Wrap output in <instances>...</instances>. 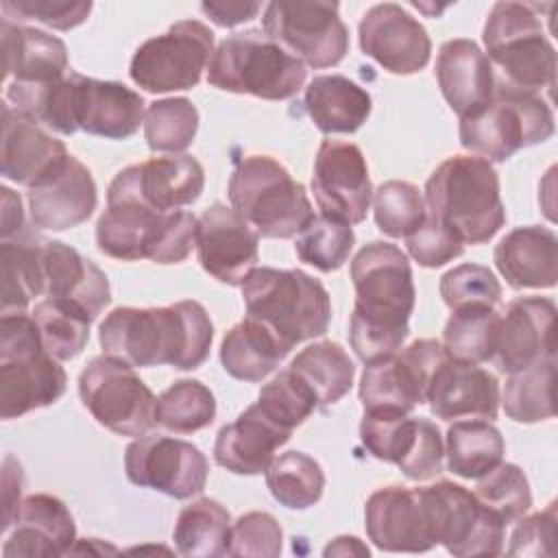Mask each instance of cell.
Segmentation results:
<instances>
[{"label": "cell", "instance_id": "cell-1", "mask_svg": "<svg viewBox=\"0 0 558 558\" xmlns=\"http://www.w3.org/2000/svg\"><path fill=\"white\" fill-rule=\"evenodd\" d=\"M355 307L349 323V342L368 364L395 355L410 333L414 281L408 255L390 242H368L351 262Z\"/></svg>", "mask_w": 558, "mask_h": 558}, {"label": "cell", "instance_id": "cell-2", "mask_svg": "<svg viewBox=\"0 0 558 558\" xmlns=\"http://www.w3.org/2000/svg\"><path fill=\"white\" fill-rule=\"evenodd\" d=\"M98 340L105 355L131 366L170 364L179 371H194L209 355L214 325L198 301L116 307L100 323Z\"/></svg>", "mask_w": 558, "mask_h": 558}, {"label": "cell", "instance_id": "cell-3", "mask_svg": "<svg viewBox=\"0 0 558 558\" xmlns=\"http://www.w3.org/2000/svg\"><path fill=\"white\" fill-rule=\"evenodd\" d=\"M198 220L183 209L159 211L113 185L107 190V209L96 222L100 253L122 259L179 264L196 246Z\"/></svg>", "mask_w": 558, "mask_h": 558}, {"label": "cell", "instance_id": "cell-4", "mask_svg": "<svg viewBox=\"0 0 558 558\" xmlns=\"http://www.w3.org/2000/svg\"><path fill=\"white\" fill-rule=\"evenodd\" d=\"M425 203L464 244H484L506 225L499 174L475 155L445 159L425 183Z\"/></svg>", "mask_w": 558, "mask_h": 558}, {"label": "cell", "instance_id": "cell-5", "mask_svg": "<svg viewBox=\"0 0 558 558\" xmlns=\"http://www.w3.org/2000/svg\"><path fill=\"white\" fill-rule=\"evenodd\" d=\"M482 39L497 89L534 96L543 89L551 92L556 83V50L534 4L495 2Z\"/></svg>", "mask_w": 558, "mask_h": 558}, {"label": "cell", "instance_id": "cell-6", "mask_svg": "<svg viewBox=\"0 0 558 558\" xmlns=\"http://www.w3.org/2000/svg\"><path fill=\"white\" fill-rule=\"evenodd\" d=\"M240 288L246 314L264 323L288 351L329 327L331 301L325 286L299 268H253Z\"/></svg>", "mask_w": 558, "mask_h": 558}, {"label": "cell", "instance_id": "cell-7", "mask_svg": "<svg viewBox=\"0 0 558 558\" xmlns=\"http://www.w3.org/2000/svg\"><path fill=\"white\" fill-rule=\"evenodd\" d=\"M229 201L262 238L288 240L314 218L303 183L268 155L238 161L229 179Z\"/></svg>", "mask_w": 558, "mask_h": 558}, {"label": "cell", "instance_id": "cell-8", "mask_svg": "<svg viewBox=\"0 0 558 558\" xmlns=\"http://www.w3.org/2000/svg\"><path fill=\"white\" fill-rule=\"evenodd\" d=\"M65 371L39 336L33 316L2 314L0 318V416L17 418L54 403L65 392Z\"/></svg>", "mask_w": 558, "mask_h": 558}, {"label": "cell", "instance_id": "cell-9", "mask_svg": "<svg viewBox=\"0 0 558 558\" xmlns=\"http://www.w3.org/2000/svg\"><path fill=\"white\" fill-rule=\"evenodd\" d=\"M305 76V65L259 28L225 37L207 65L209 85L264 100L292 98L303 87Z\"/></svg>", "mask_w": 558, "mask_h": 558}, {"label": "cell", "instance_id": "cell-10", "mask_svg": "<svg viewBox=\"0 0 558 558\" xmlns=\"http://www.w3.org/2000/svg\"><path fill=\"white\" fill-rule=\"evenodd\" d=\"M554 135L551 107L534 94L497 89L490 105L460 120V144L486 161H506L517 150Z\"/></svg>", "mask_w": 558, "mask_h": 558}, {"label": "cell", "instance_id": "cell-11", "mask_svg": "<svg viewBox=\"0 0 558 558\" xmlns=\"http://www.w3.org/2000/svg\"><path fill=\"white\" fill-rule=\"evenodd\" d=\"M78 395L92 416L113 434L137 438L157 425L153 390L118 357L89 360L78 375Z\"/></svg>", "mask_w": 558, "mask_h": 558}, {"label": "cell", "instance_id": "cell-12", "mask_svg": "<svg viewBox=\"0 0 558 558\" xmlns=\"http://www.w3.org/2000/svg\"><path fill=\"white\" fill-rule=\"evenodd\" d=\"M214 54V33L198 20H181L146 39L131 59V81L150 94L192 89Z\"/></svg>", "mask_w": 558, "mask_h": 558}, {"label": "cell", "instance_id": "cell-13", "mask_svg": "<svg viewBox=\"0 0 558 558\" xmlns=\"http://www.w3.org/2000/svg\"><path fill=\"white\" fill-rule=\"evenodd\" d=\"M338 9V2H270L264 33L303 65L331 68L349 52V28Z\"/></svg>", "mask_w": 558, "mask_h": 558}, {"label": "cell", "instance_id": "cell-14", "mask_svg": "<svg viewBox=\"0 0 558 558\" xmlns=\"http://www.w3.org/2000/svg\"><path fill=\"white\" fill-rule=\"evenodd\" d=\"M447 360L438 340H416L401 353L368 362L360 379L364 412L388 410L410 414L427 401V388L436 368Z\"/></svg>", "mask_w": 558, "mask_h": 558}, {"label": "cell", "instance_id": "cell-15", "mask_svg": "<svg viewBox=\"0 0 558 558\" xmlns=\"http://www.w3.org/2000/svg\"><path fill=\"white\" fill-rule=\"evenodd\" d=\"M360 438L377 460L397 464L408 480L425 482L442 471V436L427 418L388 410L364 412Z\"/></svg>", "mask_w": 558, "mask_h": 558}, {"label": "cell", "instance_id": "cell-16", "mask_svg": "<svg viewBox=\"0 0 558 558\" xmlns=\"http://www.w3.org/2000/svg\"><path fill=\"white\" fill-rule=\"evenodd\" d=\"M124 471L135 486H146L174 499H187L205 488L209 464L205 453L187 440L144 434L126 447Z\"/></svg>", "mask_w": 558, "mask_h": 558}, {"label": "cell", "instance_id": "cell-17", "mask_svg": "<svg viewBox=\"0 0 558 558\" xmlns=\"http://www.w3.org/2000/svg\"><path fill=\"white\" fill-rule=\"evenodd\" d=\"M438 545L451 556H497L504 549L506 523L488 510L475 493L453 482L425 486Z\"/></svg>", "mask_w": 558, "mask_h": 558}, {"label": "cell", "instance_id": "cell-18", "mask_svg": "<svg viewBox=\"0 0 558 558\" xmlns=\"http://www.w3.org/2000/svg\"><path fill=\"white\" fill-rule=\"evenodd\" d=\"M312 192L323 216L347 225L362 222L373 201V185L360 146L325 140L314 159Z\"/></svg>", "mask_w": 558, "mask_h": 558}, {"label": "cell", "instance_id": "cell-19", "mask_svg": "<svg viewBox=\"0 0 558 558\" xmlns=\"http://www.w3.org/2000/svg\"><path fill=\"white\" fill-rule=\"evenodd\" d=\"M364 525L381 551L421 554L438 545L436 525L425 488L386 486L375 490L364 506Z\"/></svg>", "mask_w": 558, "mask_h": 558}, {"label": "cell", "instance_id": "cell-20", "mask_svg": "<svg viewBox=\"0 0 558 558\" xmlns=\"http://www.w3.org/2000/svg\"><path fill=\"white\" fill-rule=\"evenodd\" d=\"M357 35L362 52L392 74H416L429 63V35L401 4L371 7L357 26Z\"/></svg>", "mask_w": 558, "mask_h": 558}, {"label": "cell", "instance_id": "cell-21", "mask_svg": "<svg viewBox=\"0 0 558 558\" xmlns=\"http://www.w3.org/2000/svg\"><path fill=\"white\" fill-rule=\"evenodd\" d=\"M198 262L220 283L242 286L259 259V235L225 203L209 205L198 218Z\"/></svg>", "mask_w": 558, "mask_h": 558}, {"label": "cell", "instance_id": "cell-22", "mask_svg": "<svg viewBox=\"0 0 558 558\" xmlns=\"http://www.w3.org/2000/svg\"><path fill=\"white\" fill-rule=\"evenodd\" d=\"M556 305L547 296H521L499 314L493 360L501 373H519L556 357Z\"/></svg>", "mask_w": 558, "mask_h": 558}, {"label": "cell", "instance_id": "cell-23", "mask_svg": "<svg viewBox=\"0 0 558 558\" xmlns=\"http://www.w3.org/2000/svg\"><path fill=\"white\" fill-rule=\"evenodd\" d=\"M70 116L78 131L126 140L144 122V100L118 81H98L70 70Z\"/></svg>", "mask_w": 558, "mask_h": 558}, {"label": "cell", "instance_id": "cell-24", "mask_svg": "<svg viewBox=\"0 0 558 558\" xmlns=\"http://www.w3.org/2000/svg\"><path fill=\"white\" fill-rule=\"evenodd\" d=\"M4 534V558H57L72 551L76 525L59 497L35 493L20 501Z\"/></svg>", "mask_w": 558, "mask_h": 558}, {"label": "cell", "instance_id": "cell-25", "mask_svg": "<svg viewBox=\"0 0 558 558\" xmlns=\"http://www.w3.org/2000/svg\"><path fill=\"white\" fill-rule=\"evenodd\" d=\"M111 185L133 194L153 209L177 211L201 196L205 172L192 155L153 157L120 170Z\"/></svg>", "mask_w": 558, "mask_h": 558}, {"label": "cell", "instance_id": "cell-26", "mask_svg": "<svg viewBox=\"0 0 558 558\" xmlns=\"http://www.w3.org/2000/svg\"><path fill=\"white\" fill-rule=\"evenodd\" d=\"M98 205L92 172L76 157H68L52 174L28 187L31 220L37 229L65 231L85 222Z\"/></svg>", "mask_w": 558, "mask_h": 558}, {"label": "cell", "instance_id": "cell-27", "mask_svg": "<svg viewBox=\"0 0 558 558\" xmlns=\"http://www.w3.org/2000/svg\"><path fill=\"white\" fill-rule=\"evenodd\" d=\"M70 157L65 144L52 137L39 122L2 105V140H0V170L2 177L33 187L52 174Z\"/></svg>", "mask_w": 558, "mask_h": 558}, {"label": "cell", "instance_id": "cell-28", "mask_svg": "<svg viewBox=\"0 0 558 558\" xmlns=\"http://www.w3.org/2000/svg\"><path fill=\"white\" fill-rule=\"evenodd\" d=\"M39 275L44 296L68 301L92 318L111 301L107 275L63 242L39 240Z\"/></svg>", "mask_w": 558, "mask_h": 558}, {"label": "cell", "instance_id": "cell-29", "mask_svg": "<svg viewBox=\"0 0 558 558\" xmlns=\"http://www.w3.org/2000/svg\"><path fill=\"white\" fill-rule=\"evenodd\" d=\"M436 81L460 120L484 111L495 96V76L486 52L473 39H449L436 57Z\"/></svg>", "mask_w": 558, "mask_h": 558}, {"label": "cell", "instance_id": "cell-30", "mask_svg": "<svg viewBox=\"0 0 558 558\" xmlns=\"http://www.w3.org/2000/svg\"><path fill=\"white\" fill-rule=\"evenodd\" d=\"M427 403L442 421L466 416L493 421L499 410V384L486 368L447 355L429 381Z\"/></svg>", "mask_w": 558, "mask_h": 558}, {"label": "cell", "instance_id": "cell-31", "mask_svg": "<svg viewBox=\"0 0 558 558\" xmlns=\"http://www.w3.org/2000/svg\"><path fill=\"white\" fill-rule=\"evenodd\" d=\"M292 432L275 425L257 403L248 405L233 423L222 425L214 442L218 466L238 475L266 473L275 451L290 440Z\"/></svg>", "mask_w": 558, "mask_h": 558}, {"label": "cell", "instance_id": "cell-32", "mask_svg": "<svg viewBox=\"0 0 558 558\" xmlns=\"http://www.w3.org/2000/svg\"><path fill=\"white\" fill-rule=\"evenodd\" d=\"M495 266L510 288H554L558 279V238L541 225L517 227L495 246Z\"/></svg>", "mask_w": 558, "mask_h": 558}, {"label": "cell", "instance_id": "cell-33", "mask_svg": "<svg viewBox=\"0 0 558 558\" xmlns=\"http://www.w3.org/2000/svg\"><path fill=\"white\" fill-rule=\"evenodd\" d=\"M4 85L7 83H52L65 76L68 48L65 44L39 28L15 24L7 17L0 22Z\"/></svg>", "mask_w": 558, "mask_h": 558}, {"label": "cell", "instance_id": "cell-34", "mask_svg": "<svg viewBox=\"0 0 558 558\" xmlns=\"http://www.w3.org/2000/svg\"><path fill=\"white\" fill-rule=\"evenodd\" d=\"M371 107V94L342 74L314 76L305 89V109L323 133H355Z\"/></svg>", "mask_w": 558, "mask_h": 558}, {"label": "cell", "instance_id": "cell-35", "mask_svg": "<svg viewBox=\"0 0 558 558\" xmlns=\"http://www.w3.org/2000/svg\"><path fill=\"white\" fill-rule=\"evenodd\" d=\"M288 353L281 340L251 316L233 325L220 344L222 368L240 381H262Z\"/></svg>", "mask_w": 558, "mask_h": 558}, {"label": "cell", "instance_id": "cell-36", "mask_svg": "<svg viewBox=\"0 0 558 558\" xmlns=\"http://www.w3.org/2000/svg\"><path fill=\"white\" fill-rule=\"evenodd\" d=\"M172 541L187 558L225 556L231 545V517L216 499H196L179 512Z\"/></svg>", "mask_w": 558, "mask_h": 558}, {"label": "cell", "instance_id": "cell-37", "mask_svg": "<svg viewBox=\"0 0 558 558\" xmlns=\"http://www.w3.org/2000/svg\"><path fill=\"white\" fill-rule=\"evenodd\" d=\"M506 442L490 421H456L447 429V469L464 480H477L504 460Z\"/></svg>", "mask_w": 558, "mask_h": 558}, {"label": "cell", "instance_id": "cell-38", "mask_svg": "<svg viewBox=\"0 0 558 558\" xmlns=\"http://www.w3.org/2000/svg\"><path fill=\"white\" fill-rule=\"evenodd\" d=\"M288 368L310 386L318 399V405H331L340 401L351 390L355 375V366L349 353L331 340L305 347Z\"/></svg>", "mask_w": 558, "mask_h": 558}, {"label": "cell", "instance_id": "cell-39", "mask_svg": "<svg viewBox=\"0 0 558 558\" xmlns=\"http://www.w3.org/2000/svg\"><path fill=\"white\" fill-rule=\"evenodd\" d=\"M39 240L31 231L2 240V314H22L31 299L41 296Z\"/></svg>", "mask_w": 558, "mask_h": 558}, {"label": "cell", "instance_id": "cell-40", "mask_svg": "<svg viewBox=\"0 0 558 558\" xmlns=\"http://www.w3.org/2000/svg\"><path fill=\"white\" fill-rule=\"evenodd\" d=\"M497 327L499 312L495 307L469 305L451 310L442 333L447 355L466 364H482L493 360Z\"/></svg>", "mask_w": 558, "mask_h": 558}, {"label": "cell", "instance_id": "cell-41", "mask_svg": "<svg viewBox=\"0 0 558 558\" xmlns=\"http://www.w3.org/2000/svg\"><path fill=\"white\" fill-rule=\"evenodd\" d=\"M554 381L556 357L512 373L501 392L506 416L517 423H538L554 418Z\"/></svg>", "mask_w": 558, "mask_h": 558}, {"label": "cell", "instance_id": "cell-42", "mask_svg": "<svg viewBox=\"0 0 558 558\" xmlns=\"http://www.w3.org/2000/svg\"><path fill=\"white\" fill-rule=\"evenodd\" d=\"M266 486L281 506L305 510L323 497L325 473L312 456L292 449L268 464Z\"/></svg>", "mask_w": 558, "mask_h": 558}, {"label": "cell", "instance_id": "cell-43", "mask_svg": "<svg viewBox=\"0 0 558 558\" xmlns=\"http://www.w3.org/2000/svg\"><path fill=\"white\" fill-rule=\"evenodd\" d=\"M33 320L46 351L57 360H72L85 349L94 318L68 301L46 299L35 305Z\"/></svg>", "mask_w": 558, "mask_h": 558}, {"label": "cell", "instance_id": "cell-44", "mask_svg": "<svg viewBox=\"0 0 558 558\" xmlns=\"http://www.w3.org/2000/svg\"><path fill=\"white\" fill-rule=\"evenodd\" d=\"M216 418L214 392L198 379H179L155 405V423L174 434H194Z\"/></svg>", "mask_w": 558, "mask_h": 558}, {"label": "cell", "instance_id": "cell-45", "mask_svg": "<svg viewBox=\"0 0 558 558\" xmlns=\"http://www.w3.org/2000/svg\"><path fill=\"white\" fill-rule=\"evenodd\" d=\"M198 111L187 98H163L148 105L144 137L155 153H181L196 135Z\"/></svg>", "mask_w": 558, "mask_h": 558}, {"label": "cell", "instance_id": "cell-46", "mask_svg": "<svg viewBox=\"0 0 558 558\" xmlns=\"http://www.w3.org/2000/svg\"><path fill=\"white\" fill-rule=\"evenodd\" d=\"M355 244L351 225L329 218L314 216L294 242V251L301 262L318 268L320 272H333L344 266Z\"/></svg>", "mask_w": 558, "mask_h": 558}, {"label": "cell", "instance_id": "cell-47", "mask_svg": "<svg viewBox=\"0 0 558 558\" xmlns=\"http://www.w3.org/2000/svg\"><path fill=\"white\" fill-rule=\"evenodd\" d=\"M375 225L390 238H408L427 216L421 190L408 181H386L373 192Z\"/></svg>", "mask_w": 558, "mask_h": 558}, {"label": "cell", "instance_id": "cell-48", "mask_svg": "<svg viewBox=\"0 0 558 558\" xmlns=\"http://www.w3.org/2000/svg\"><path fill=\"white\" fill-rule=\"evenodd\" d=\"M259 410L281 429L292 432L318 408V399L310 386L290 368L275 375L259 390Z\"/></svg>", "mask_w": 558, "mask_h": 558}, {"label": "cell", "instance_id": "cell-49", "mask_svg": "<svg viewBox=\"0 0 558 558\" xmlns=\"http://www.w3.org/2000/svg\"><path fill=\"white\" fill-rule=\"evenodd\" d=\"M475 497L493 510L506 525L521 519L532 506V490L525 473L517 464L499 462L486 475L477 477Z\"/></svg>", "mask_w": 558, "mask_h": 558}, {"label": "cell", "instance_id": "cell-50", "mask_svg": "<svg viewBox=\"0 0 558 558\" xmlns=\"http://www.w3.org/2000/svg\"><path fill=\"white\" fill-rule=\"evenodd\" d=\"M440 296L451 310L469 305L495 307L501 299V283L482 264H460L440 277Z\"/></svg>", "mask_w": 558, "mask_h": 558}, {"label": "cell", "instance_id": "cell-51", "mask_svg": "<svg viewBox=\"0 0 558 558\" xmlns=\"http://www.w3.org/2000/svg\"><path fill=\"white\" fill-rule=\"evenodd\" d=\"M4 17L17 22H41L57 31H70L83 24L92 11L85 0H2Z\"/></svg>", "mask_w": 558, "mask_h": 558}, {"label": "cell", "instance_id": "cell-52", "mask_svg": "<svg viewBox=\"0 0 558 558\" xmlns=\"http://www.w3.org/2000/svg\"><path fill=\"white\" fill-rule=\"evenodd\" d=\"M405 246L412 259L425 268L445 266L464 251V242L458 238V233L440 222L434 214H427L425 220L405 238Z\"/></svg>", "mask_w": 558, "mask_h": 558}, {"label": "cell", "instance_id": "cell-53", "mask_svg": "<svg viewBox=\"0 0 558 558\" xmlns=\"http://www.w3.org/2000/svg\"><path fill=\"white\" fill-rule=\"evenodd\" d=\"M283 532L268 512H246L231 527L229 556L277 558L281 554Z\"/></svg>", "mask_w": 558, "mask_h": 558}, {"label": "cell", "instance_id": "cell-54", "mask_svg": "<svg viewBox=\"0 0 558 558\" xmlns=\"http://www.w3.org/2000/svg\"><path fill=\"white\" fill-rule=\"evenodd\" d=\"M556 504L519 521L510 536V556H554L556 554Z\"/></svg>", "mask_w": 558, "mask_h": 558}, {"label": "cell", "instance_id": "cell-55", "mask_svg": "<svg viewBox=\"0 0 558 558\" xmlns=\"http://www.w3.org/2000/svg\"><path fill=\"white\" fill-rule=\"evenodd\" d=\"M201 11L218 26L231 28L238 24H244L248 20H253L259 11L262 4L259 2H240V0H209L201 4Z\"/></svg>", "mask_w": 558, "mask_h": 558}, {"label": "cell", "instance_id": "cell-56", "mask_svg": "<svg viewBox=\"0 0 558 558\" xmlns=\"http://www.w3.org/2000/svg\"><path fill=\"white\" fill-rule=\"evenodd\" d=\"M22 486V469L13 456L4 458L2 464V530L9 527L17 506H20V488Z\"/></svg>", "mask_w": 558, "mask_h": 558}, {"label": "cell", "instance_id": "cell-57", "mask_svg": "<svg viewBox=\"0 0 558 558\" xmlns=\"http://www.w3.org/2000/svg\"><path fill=\"white\" fill-rule=\"evenodd\" d=\"M0 192H2V227H0V233H2V240H9V238L24 231V211H22L20 196L13 190L2 185Z\"/></svg>", "mask_w": 558, "mask_h": 558}, {"label": "cell", "instance_id": "cell-58", "mask_svg": "<svg viewBox=\"0 0 558 558\" xmlns=\"http://www.w3.org/2000/svg\"><path fill=\"white\" fill-rule=\"evenodd\" d=\"M331 554H336V556L366 554L368 556V547H364L360 543V538H355V536H338V538H333V543H329L325 547V556H331Z\"/></svg>", "mask_w": 558, "mask_h": 558}]
</instances>
